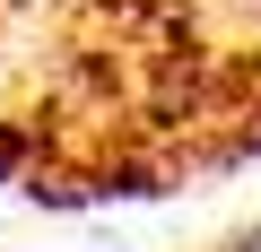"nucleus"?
<instances>
[{"label": "nucleus", "instance_id": "1", "mask_svg": "<svg viewBox=\"0 0 261 252\" xmlns=\"http://www.w3.org/2000/svg\"><path fill=\"white\" fill-rule=\"evenodd\" d=\"M209 252H261V217H252V226H235V235H218Z\"/></svg>", "mask_w": 261, "mask_h": 252}]
</instances>
